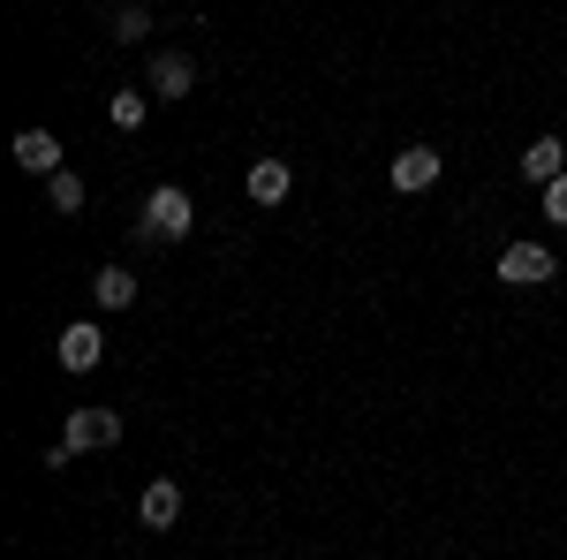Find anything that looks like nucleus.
I'll return each mask as SVG.
<instances>
[{
    "mask_svg": "<svg viewBox=\"0 0 567 560\" xmlns=\"http://www.w3.org/2000/svg\"><path fill=\"white\" fill-rule=\"evenodd\" d=\"M144 114H152V99H144V91H114V99H106V122H114L122 136L144 130Z\"/></svg>",
    "mask_w": 567,
    "mask_h": 560,
    "instance_id": "obj_12",
    "label": "nucleus"
},
{
    "mask_svg": "<svg viewBox=\"0 0 567 560\" xmlns=\"http://www.w3.org/2000/svg\"><path fill=\"white\" fill-rule=\"evenodd\" d=\"M197 227V205H189V190L175 182H159L152 197H144V220H136V243H182Z\"/></svg>",
    "mask_w": 567,
    "mask_h": 560,
    "instance_id": "obj_1",
    "label": "nucleus"
},
{
    "mask_svg": "<svg viewBox=\"0 0 567 560\" xmlns=\"http://www.w3.org/2000/svg\"><path fill=\"white\" fill-rule=\"evenodd\" d=\"M91 296H99V310H130V303H136V273H122V265H99Z\"/></svg>",
    "mask_w": 567,
    "mask_h": 560,
    "instance_id": "obj_11",
    "label": "nucleus"
},
{
    "mask_svg": "<svg viewBox=\"0 0 567 560\" xmlns=\"http://www.w3.org/2000/svg\"><path fill=\"white\" fill-rule=\"evenodd\" d=\"M45 197H53V213H84V174H53V182H45Z\"/></svg>",
    "mask_w": 567,
    "mask_h": 560,
    "instance_id": "obj_14",
    "label": "nucleus"
},
{
    "mask_svg": "<svg viewBox=\"0 0 567 560\" xmlns=\"http://www.w3.org/2000/svg\"><path fill=\"white\" fill-rule=\"evenodd\" d=\"M243 190H250V205H288V190H296V167H288V160H250Z\"/></svg>",
    "mask_w": 567,
    "mask_h": 560,
    "instance_id": "obj_6",
    "label": "nucleus"
},
{
    "mask_svg": "<svg viewBox=\"0 0 567 560\" xmlns=\"http://www.w3.org/2000/svg\"><path fill=\"white\" fill-rule=\"evenodd\" d=\"M99 356H106V334L76 318V326H61V371H99Z\"/></svg>",
    "mask_w": 567,
    "mask_h": 560,
    "instance_id": "obj_7",
    "label": "nucleus"
},
{
    "mask_svg": "<svg viewBox=\"0 0 567 560\" xmlns=\"http://www.w3.org/2000/svg\"><path fill=\"white\" fill-rule=\"evenodd\" d=\"M136 522H144V530H175V522H182V485H175V477H152V485H144Z\"/></svg>",
    "mask_w": 567,
    "mask_h": 560,
    "instance_id": "obj_5",
    "label": "nucleus"
},
{
    "mask_svg": "<svg viewBox=\"0 0 567 560\" xmlns=\"http://www.w3.org/2000/svg\"><path fill=\"white\" fill-rule=\"evenodd\" d=\"M16 167L53 182V174H61V136H53V130H23V136H16Z\"/></svg>",
    "mask_w": 567,
    "mask_h": 560,
    "instance_id": "obj_9",
    "label": "nucleus"
},
{
    "mask_svg": "<svg viewBox=\"0 0 567 560\" xmlns=\"http://www.w3.org/2000/svg\"><path fill=\"white\" fill-rule=\"evenodd\" d=\"M61 439H69V447H76V455H114V447H122V417H114V409H69V425H61Z\"/></svg>",
    "mask_w": 567,
    "mask_h": 560,
    "instance_id": "obj_2",
    "label": "nucleus"
},
{
    "mask_svg": "<svg viewBox=\"0 0 567 560\" xmlns=\"http://www.w3.org/2000/svg\"><path fill=\"white\" fill-rule=\"evenodd\" d=\"M560 174H567V144H560V136H537V144L523 152V182L545 190V182H560Z\"/></svg>",
    "mask_w": 567,
    "mask_h": 560,
    "instance_id": "obj_10",
    "label": "nucleus"
},
{
    "mask_svg": "<svg viewBox=\"0 0 567 560\" xmlns=\"http://www.w3.org/2000/svg\"><path fill=\"white\" fill-rule=\"evenodd\" d=\"M439 167H446V160H439L432 144H409V152H393L386 182L401 190V197H416V190H432V182H439Z\"/></svg>",
    "mask_w": 567,
    "mask_h": 560,
    "instance_id": "obj_4",
    "label": "nucleus"
},
{
    "mask_svg": "<svg viewBox=\"0 0 567 560\" xmlns=\"http://www.w3.org/2000/svg\"><path fill=\"white\" fill-rule=\"evenodd\" d=\"M114 39H122V45L152 39V8H144V0H130V8H114Z\"/></svg>",
    "mask_w": 567,
    "mask_h": 560,
    "instance_id": "obj_13",
    "label": "nucleus"
},
{
    "mask_svg": "<svg viewBox=\"0 0 567 560\" xmlns=\"http://www.w3.org/2000/svg\"><path fill=\"white\" fill-rule=\"evenodd\" d=\"M553 273H560V258H553L545 243H507V251H499V281H507V288H545Z\"/></svg>",
    "mask_w": 567,
    "mask_h": 560,
    "instance_id": "obj_3",
    "label": "nucleus"
},
{
    "mask_svg": "<svg viewBox=\"0 0 567 560\" xmlns=\"http://www.w3.org/2000/svg\"><path fill=\"white\" fill-rule=\"evenodd\" d=\"M545 220H560V227H567V174H560V182H545Z\"/></svg>",
    "mask_w": 567,
    "mask_h": 560,
    "instance_id": "obj_15",
    "label": "nucleus"
},
{
    "mask_svg": "<svg viewBox=\"0 0 567 560\" xmlns=\"http://www.w3.org/2000/svg\"><path fill=\"white\" fill-rule=\"evenodd\" d=\"M197 91V61L189 53H152V99H189Z\"/></svg>",
    "mask_w": 567,
    "mask_h": 560,
    "instance_id": "obj_8",
    "label": "nucleus"
}]
</instances>
